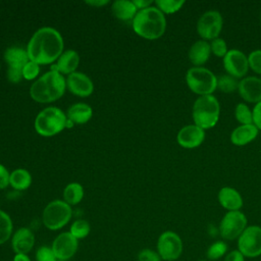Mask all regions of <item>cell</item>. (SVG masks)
<instances>
[{"label":"cell","mask_w":261,"mask_h":261,"mask_svg":"<svg viewBox=\"0 0 261 261\" xmlns=\"http://www.w3.org/2000/svg\"><path fill=\"white\" fill-rule=\"evenodd\" d=\"M63 47L60 33L51 27H43L37 30L30 39L27 52L30 60L39 65L50 64L63 53Z\"/></svg>","instance_id":"cell-1"},{"label":"cell","mask_w":261,"mask_h":261,"mask_svg":"<svg viewBox=\"0 0 261 261\" xmlns=\"http://www.w3.org/2000/svg\"><path fill=\"white\" fill-rule=\"evenodd\" d=\"M65 88L66 80L63 75L57 70L50 69L32 84L30 95L39 103H50L61 98Z\"/></svg>","instance_id":"cell-2"},{"label":"cell","mask_w":261,"mask_h":261,"mask_svg":"<svg viewBox=\"0 0 261 261\" xmlns=\"http://www.w3.org/2000/svg\"><path fill=\"white\" fill-rule=\"evenodd\" d=\"M133 29L137 35L145 39H158L164 34L166 29L164 13L155 6L141 9L133 19Z\"/></svg>","instance_id":"cell-3"},{"label":"cell","mask_w":261,"mask_h":261,"mask_svg":"<svg viewBox=\"0 0 261 261\" xmlns=\"http://www.w3.org/2000/svg\"><path fill=\"white\" fill-rule=\"evenodd\" d=\"M220 114V105L213 95L200 96L193 105V120L202 129L213 127Z\"/></svg>","instance_id":"cell-4"},{"label":"cell","mask_w":261,"mask_h":261,"mask_svg":"<svg viewBox=\"0 0 261 261\" xmlns=\"http://www.w3.org/2000/svg\"><path fill=\"white\" fill-rule=\"evenodd\" d=\"M67 116L65 113L54 106L46 107L41 110L35 119V129L43 137H51L62 132L66 127Z\"/></svg>","instance_id":"cell-5"},{"label":"cell","mask_w":261,"mask_h":261,"mask_svg":"<svg viewBox=\"0 0 261 261\" xmlns=\"http://www.w3.org/2000/svg\"><path fill=\"white\" fill-rule=\"evenodd\" d=\"M186 82L190 90L200 96L212 95L217 88V77L208 68L191 67L186 73Z\"/></svg>","instance_id":"cell-6"},{"label":"cell","mask_w":261,"mask_h":261,"mask_svg":"<svg viewBox=\"0 0 261 261\" xmlns=\"http://www.w3.org/2000/svg\"><path fill=\"white\" fill-rule=\"evenodd\" d=\"M72 216L70 205L61 200L51 201L43 210V224L50 230H58L65 226Z\"/></svg>","instance_id":"cell-7"},{"label":"cell","mask_w":261,"mask_h":261,"mask_svg":"<svg viewBox=\"0 0 261 261\" xmlns=\"http://www.w3.org/2000/svg\"><path fill=\"white\" fill-rule=\"evenodd\" d=\"M4 59L8 64L7 77L11 83H18L22 79V68L30 58L27 50L21 47L12 46L5 50Z\"/></svg>","instance_id":"cell-8"},{"label":"cell","mask_w":261,"mask_h":261,"mask_svg":"<svg viewBox=\"0 0 261 261\" xmlns=\"http://www.w3.org/2000/svg\"><path fill=\"white\" fill-rule=\"evenodd\" d=\"M157 252L164 261H174L178 259L182 252L180 237L171 230L162 232L157 241Z\"/></svg>","instance_id":"cell-9"},{"label":"cell","mask_w":261,"mask_h":261,"mask_svg":"<svg viewBox=\"0 0 261 261\" xmlns=\"http://www.w3.org/2000/svg\"><path fill=\"white\" fill-rule=\"evenodd\" d=\"M247 227V217L240 210L228 211L220 221L219 231L224 240H234L243 233Z\"/></svg>","instance_id":"cell-10"},{"label":"cell","mask_w":261,"mask_h":261,"mask_svg":"<svg viewBox=\"0 0 261 261\" xmlns=\"http://www.w3.org/2000/svg\"><path fill=\"white\" fill-rule=\"evenodd\" d=\"M239 251L249 258L261 255V227L258 225L247 226L238 240Z\"/></svg>","instance_id":"cell-11"},{"label":"cell","mask_w":261,"mask_h":261,"mask_svg":"<svg viewBox=\"0 0 261 261\" xmlns=\"http://www.w3.org/2000/svg\"><path fill=\"white\" fill-rule=\"evenodd\" d=\"M222 16L216 10H209L202 14L197 22V32L203 40H214L218 38L222 30Z\"/></svg>","instance_id":"cell-12"},{"label":"cell","mask_w":261,"mask_h":261,"mask_svg":"<svg viewBox=\"0 0 261 261\" xmlns=\"http://www.w3.org/2000/svg\"><path fill=\"white\" fill-rule=\"evenodd\" d=\"M51 248L57 260L67 261L76 253L79 240H76L69 231H64L54 239Z\"/></svg>","instance_id":"cell-13"},{"label":"cell","mask_w":261,"mask_h":261,"mask_svg":"<svg viewBox=\"0 0 261 261\" xmlns=\"http://www.w3.org/2000/svg\"><path fill=\"white\" fill-rule=\"evenodd\" d=\"M223 65L227 74L236 79L243 77L249 68L248 57L239 49H230L223 57Z\"/></svg>","instance_id":"cell-14"},{"label":"cell","mask_w":261,"mask_h":261,"mask_svg":"<svg viewBox=\"0 0 261 261\" xmlns=\"http://www.w3.org/2000/svg\"><path fill=\"white\" fill-rule=\"evenodd\" d=\"M205 139V130L196 124H188L179 129L176 141L182 148L194 149L199 147Z\"/></svg>","instance_id":"cell-15"},{"label":"cell","mask_w":261,"mask_h":261,"mask_svg":"<svg viewBox=\"0 0 261 261\" xmlns=\"http://www.w3.org/2000/svg\"><path fill=\"white\" fill-rule=\"evenodd\" d=\"M66 88L74 95L80 97L90 96L94 91L92 80L85 73L74 71L66 79Z\"/></svg>","instance_id":"cell-16"},{"label":"cell","mask_w":261,"mask_h":261,"mask_svg":"<svg viewBox=\"0 0 261 261\" xmlns=\"http://www.w3.org/2000/svg\"><path fill=\"white\" fill-rule=\"evenodd\" d=\"M241 97L250 103L261 101V79L256 76H247L239 82L238 87Z\"/></svg>","instance_id":"cell-17"},{"label":"cell","mask_w":261,"mask_h":261,"mask_svg":"<svg viewBox=\"0 0 261 261\" xmlns=\"http://www.w3.org/2000/svg\"><path fill=\"white\" fill-rule=\"evenodd\" d=\"M35 245V236L28 227L18 228L12 236L11 247L15 254H28Z\"/></svg>","instance_id":"cell-18"},{"label":"cell","mask_w":261,"mask_h":261,"mask_svg":"<svg viewBox=\"0 0 261 261\" xmlns=\"http://www.w3.org/2000/svg\"><path fill=\"white\" fill-rule=\"evenodd\" d=\"M80 63V56L74 50H66L64 51L59 58L57 59L56 64L51 66V69L57 70L60 73L70 74L75 71Z\"/></svg>","instance_id":"cell-19"},{"label":"cell","mask_w":261,"mask_h":261,"mask_svg":"<svg viewBox=\"0 0 261 261\" xmlns=\"http://www.w3.org/2000/svg\"><path fill=\"white\" fill-rule=\"evenodd\" d=\"M218 201L220 205L228 211H238L243 206L241 194L230 187H224L219 191Z\"/></svg>","instance_id":"cell-20"},{"label":"cell","mask_w":261,"mask_h":261,"mask_svg":"<svg viewBox=\"0 0 261 261\" xmlns=\"http://www.w3.org/2000/svg\"><path fill=\"white\" fill-rule=\"evenodd\" d=\"M258 130V127L254 123L241 124L232 130L230 135V141L236 146L247 145L256 139Z\"/></svg>","instance_id":"cell-21"},{"label":"cell","mask_w":261,"mask_h":261,"mask_svg":"<svg viewBox=\"0 0 261 261\" xmlns=\"http://www.w3.org/2000/svg\"><path fill=\"white\" fill-rule=\"evenodd\" d=\"M210 54V43L205 40H199L191 46L189 50V59L195 66H200L207 62Z\"/></svg>","instance_id":"cell-22"},{"label":"cell","mask_w":261,"mask_h":261,"mask_svg":"<svg viewBox=\"0 0 261 261\" xmlns=\"http://www.w3.org/2000/svg\"><path fill=\"white\" fill-rule=\"evenodd\" d=\"M93 115V109L90 105L86 103H74L72 104L66 113V116L69 120L76 124H84L88 122Z\"/></svg>","instance_id":"cell-23"},{"label":"cell","mask_w":261,"mask_h":261,"mask_svg":"<svg viewBox=\"0 0 261 261\" xmlns=\"http://www.w3.org/2000/svg\"><path fill=\"white\" fill-rule=\"evenodd\" d=\"M112 13L114 16L120 20H129L134 19L137 14L138 8L133 1L129 0H116L112 3L111 6Z\"/></svg>","instance_id":"cell-24"},{"label":"cell","mask_w":261,"mask_h":261,"mask_svg":"<svg viewBox=\"0 0 261 261\" xmlns=\"http://www.w3.org/2000/svg\"><path fill=\"white\" fill-rule=\"evenodd\" d=\"M32 184V175L24 168H17L10 173L9 185L19 191L27 190Z\"/></svg>","instance_id":"cell-25"},{"label":"cell","mask_w":261,"mask_h":261,"mask_svg":"<svg viewBox=\"0 0 261 261\" xmlns=\"http://www.w3.org/2000/svg\"><path fill=\"white\" fill-rule=\"evenodd\" d=\"M84 197V188L79 182H70L63 190L64 202L68 205H75L82 201Z\"/></svg>","instance_id":"cell-26"},{"label":"cell","mask_w":261,"mask_h":261,"mask_svg":"<svg viewBox=\"0 0 261 261\" xmlns=\"http://www.w3.org/2000/svg\"><path fill=\"white\" fill-rule=\"evenodd\" d=\"M13 224L10 216L0 209V245L6 243L12 234Z\"/></svg>","instance_id":"cell-27"},{"label":"cell","mask_w":261,"mask_h":261,"mask_svg":"<svg viewBox=\"0 0 261 261\" xmlns=\"http://www.w3.org/2000/svg\"><path fill=\"white\" fill-rule=\"evenodd\" d=\"M239 87V82L236 77L229 74H223L217 77V88L223 93H232Z\"/></svg>","instance_id":"cell-28"},{"label":"cell","mask_w":261,"mask_h":261,"mask_svg":"<svg viewBox=\"0 0 261 261\" xmlns=\"http://www.w3.org/2000/svg\"><path fill=\"white\" fill-rule=\"evenodd\" d=\"M91 227L90 224L87 220L85 219H77L75 220L69 229V232L76 239V240H81L86 238L89 233H90Z\"/></svg>","instance_id":"cell-29"},{"label":"cell","mask_w":261,"mask_h":261,"mask_svg":"<svg viewBox=\"0 0 261 261\" xmlns=\"http://www.w3.org/2000/svg\"><path fill=\"white\" fill-rule=\"evenodd\" d=\"M157 8L163 13H174L178 11L185 4L184 0H157L155 1Z\"/></svg>","instance_id":"cell-30"},{"label":"cell","mask_w":261,"mask_h":261,"mask_svg":"<svg viewBox=\"0 0 261 261\" xmlns=\"http://www.w3.org/2000/svg\"><path fill=\"white\" fill-rule=\"evenodd\" d=\"M234 115L237 120L241 124H252L253 123V113L250 108L245 103H239L234 110Z\"/></svg>","instance_id":"cell-31"},{"label":"cell","mask_w":261,"mask_h":261,"mask_svg":"<svg viewBox=\"0 0 261 261\" xmlns=\"http://www.w3.org/2000/svg\"><path fill=\"white\" fill-rule=\"evenodd\" d=\"M227 251L226 243L222 241H217L213 243L207 250V257L210 260H217L223 255H225Z\"/></svg>","instance_id":"cell-32"},{"label":"cell","mask_w":261,"mask_h":261,"mask_svg":"<svg viewBox=\"0 0 261 261\" xmlns=\"http://www.w3.org/2000/svg\"><path fill=\"white\" fill-rule=\"evenodd\" d=\"M211 52L217 57H224L227 53V45L222 38H216L210 43Z\"/></svg>","instance_id":"cell-33"},{"label":"cell","mask_w":261,"mask_h":261,"mask_svg":"<svg viewBox=\"0 0 261 261\" xmlns=\"http://www.w3.org/2000/svg\"><path fill=\"white\" fill-rule=\"evenodd\" d=\"M36 260L37 261H58L56 256L53 253L51 247L41 246L36 251Z\"/></svg>","instance_id":"cell-34"},{"label":"cell","mask_w":261,"mask_h":261,"mask_svg":"<svg viewBox=\"0 0 261 261\" xmlns=\"http://www.w3.org/2000/svg\"><path fill=\"white\" fill-rule=\"evenodd\" d=\"M39 72L40 65L32 60H29V62L22 68V77L28 81H32L38 76Z\"/></svg>","instance_id":"cell-35"},{"label":"cell","mask_w":261,"mask_h":261,"mask_svg":"<svg viewBox=\"0 0 261 261\" xmlns=\"http://www.w3.org/2000/svg\"><path fill=\"white\" fill-rule=\"evenodd\" d=\"M249 67L256 73L261 74V50H254L248 56Z\"/></svg>","instance_id":"cell-36"},{"label":"cell","mask_w":261,"mask_h":261,"mask_svg":"<svg viewBox=\"0 0 261 261\" xmlns=\"http://www.w3.org/2000/svg\"><path fill=\"white\" fill-rule=\"evenodd\" d=\"M138 261H161L158 252L151 249H143L138 254Z\"/></svg>","instance_id":"cell-37"},{"label":"cell","mask_w":261,"mask_h":261,"mask_svg":"<svg viewBox=\"0 0 261 261\" xmlns=\"http://www.w3.org/2000/svg\"><path fill=\"white\" fill-rule=\"evenodd\" d=\"M10 173L7 168L0 163V190L5 189L9 185Z\"/></svg>","instance_id":"cell-38"},{"label":"cell","mask_w":261,"mask_h":261,"mask_svg":"<svg viewBox=\"0 0 261 261\" xmlns=\"http://www.w3.org/2000/svg\"><path fill=\"white\" fill-rule=\"evenodd\" d=\"M252 113H253V123L258 127V129H261V101L254 106Z\"/></svg>","instance_id":"cell-39"},{"label":"cell","mask_w":261,"mask_h":261,"mask_svg":"<svg viewBox=\"0 0 261 261\" xmlns=\"http://www.w3.org/2000/svg\"><path fill=\"white\" fill-rule=\"evenodd\" d=\"M224 261H245V256L239 250H232L226 254Z\"/></svg>","instance_id":"cell-40"},{"label":"cell","mask_w":261,"mask_h":261,"mask_svg":"<svg viewBox=\"0 0 261 261\" xmlns=\"http://www.w3.org/2000/svg\"><path fill=\"white\" fill-rule=\"evenodd\" d=\"M133 2H134V4L136 5V7H137L138 9H140V10L151 6V3H152L151 0H147V1H145V0H134Z\"/></svg>","instance_id":"cell-41"},{"label":"cell","mask_w":261,"mask_h":261,"mask_svg":"<svg viewBox=\"0 0 261 261\" xmlns=\"http://www.w3.org/2000/svg\"><path fill=\"white\" fill-rule=\"evenodd\" d=\"M13 261H31L28 254H15Z\"/></svg>","instance_id":"cell-42"},{"label":"cell","mask_w":261,"mask_h":261,"mask_svg":"<svg viewBox=\"0 0 261 261\" xmlns=\"http://www.w3.org/2000/svg\"><path fill=\"white\" fill-rule=\"evenodd\" d=\"M86 3L90 4L92 6H103V5L107 4L108 1L107 0H98V1L94 0V1H86Z\"/></svg>","instance_id":"cell-43"},{"label":"cell","mask_w":261,"mask_h":261,"mask_svg":"<svg viewBox=\"0 0 261 261\" xmlns=\"http://www.w3.org/2000/svg\"><path fill=\"white\" fill-rule=\"evenodd\" d=\"M260 21H261V14H260Z\"/></svg>","instance_id":"cell-44"},{"label":"cell","mask_w":261,"mask_h":261,"mask_svg":"<svg viewBox=\"0 0 261 261\" xmlns=\"http://www.w3.org/2000/svg\"><path fill=\"white\" fill-rule=\"evenodd\" d=\"M199 261H206V260H199Z\"/></svg>","instance_id":"cell-45"},{"label":"cell","mask_w":261,"mask_h":261,"mask_svg":"<svg viewBox=\"0 0 261 261\" xmlns=\"http://www.w3.org/2000/svg\"><path fill=\"white\" fill-rule=\"evenodd\" d=\"M58 261H60V260H58Z\"/></svg>","instance_id":"cell-46"}]
</instances>
